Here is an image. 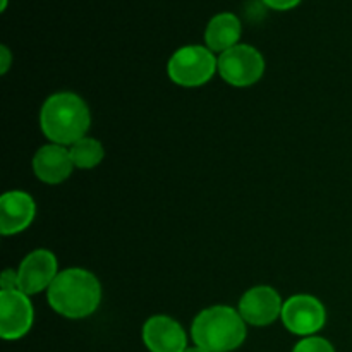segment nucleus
<instances>
[{
	"instance_id": "f257e3e1",
	"label": "nucleus",
	"mask_w": 352,
	"mask_h": 352,
	"mask_svg": "<svg viewBox=\"0 0 352 352\" xmlns=\"http://www.w3.org/2000/svg\"><path fill=\"white\" fill-rule=\"evenodd\" d=\"M102 296V284L93 272L72 267L58 272L47 291V301L64 318L85 320L100 308Z\"/></svg>"
},
{
	"instance_id": "f03ea898",
	"label": "nucleus",
	"mask_w": 352,
	"mask_h": 352,
	"mask_svg": "<svg viewBox=\"0 0 352 352\" xmlns=\"http://www.w3.org/2000/svg\"><path fill=\"white\" fill-rule=\"evenodd\" d=\"M91 127L89 107L78 93H52L40 109V129L48 143L71 146L88 136Z\"/></svg>"
},
{
	"instance_id": "7ed1b4c3",
	"label": "nucleus",
	"mask_w": 352,
	"mask_h": 352,
	"mask_svg": "<svg viewBox=\"0 0 352 352\" xmlns=\"http://www.w3.org/2000/svg\"><path fill=\"white\" fill-rule=\"evenodd\" d=\"M248 337V323L237 308L215 305L201 309L191 323L195 346L210 352H232L239 349Z\"/></svg>"
},
{
	"instance_id": "20e7f679",
	"label": "nucleus",
	"mask_w": 352,
	"mask_h": 352,
	"mask_svg": "<svg viewBox=\"0 0 352 352\" xmlns=\"http://www.w3.org/2000/svg\"><path fill=\"white\" fill-rule=\"evenodd\" d=\"M167 74L174 85L199 88L219 74V55L206 45H184L168 58Z\"/></svg>"
},
{
	"instance_id": "39448f33",
	"label": "nucleus",
	"mask_w": 352,
	"mask_h": 352,
	"mask_svg": "<svg viewBox=\"0 0 352 352\" xmlns=\"http://www.w3.org/2000/svg\"><path fill=\"white\" fill-rule=\"evenodd\" d=\"M265 57L253 45L239 43L219 55V76L234 88H250L265 74Z\"/></svg>"
},
{
	"instance_id": "423d86ee",
	"label": "nucleus",
	"mask_w": 352,
	"mask_h": 352,
	"mask_svg": "<svg viewBox=\"0 0 352 352\" xmlns=\"http://www.w3.org/2000/svg\"><path fill=\"white\" fill-rule=\"evenodd\" d=\"M282 323L298 337L318 336L327 323V308L311 294H294L284 301Z\"/></svg>"
},
{
	"instance_id": "0eeeda50",
	"label": "nucleus",
	"mask_w": 352,
	"mask_h": 352,
	"mask_svg": "<svg viewBox=\"0 0 352 352\" xmlns=\"http://www.w3.org/2000/svg\"><path fill=\"white\" fill-rule=\"evenodd\" d=\"M58 272L60 268L57 256L50 250H33L21 260L19 267L16 268L17 289L30 298L40 292H47L57 278Z\"/></svg>"
},
{
	"instance_id": "6e6552de",
	"label": "nucleus",
	"mask_w": 352,
	"mask_h": 352,
	"mask_svg": "<svg viewBox=\"0 0 352 352\" xmlns=\"http://www.w3.org/2000/svg\"><path fill=\"white\" fill-rule=\"evenodd\" d=\"M34 323V308L31 298L19 289L0 291V337L3 340L23 339Z\"/></svg>"
},
{
	"instance_id": "1a4fd4ad",
	"label": "nucleus",
	"mask_w": 352,
	"mask_h": 352,
	"mask_svg": "<svg viewBox=\"0 0 352 352\" xmlns=\"http://www.w3.org/2000/svg\"><path fill=\"white\" fill-rule=\"evenodd\" d=\"M284 299L272 285H254L239 299L237 311L251 327H268L282 316Z\"/></svg>"
},
{
	"instance_id": "9d476101",
	"label": "nucleus",
	"mask_w": 352,
	"mask_h": 352,
	"mask_svg": "<svg viewBox=\"0 0 352 352\" xmlns=\"http://www.w3.org/2000/svg\"><path fill=\"white\" fill-rule=\"evenodd\" d=\"M141 339L150 352H186L188 333L181 323L168 315H153L144 322Z\"/></svg>"
},
{
	"instance_id": "9b49d317",
	"label": "nucleus",
	"mask_w": 352,
	"mask_h": 352,
	"mask_svg": "<svg viewBox=\"0 0 352 352\" xmlns=\"http://www.w3.org/2000/svg\"><path fill=\"white\" fill-rule=\"evenodd\" d=\"M31 167L38 181L48 186L65 182L76 168L69 148L55 143H47L38 148L36 153L33 155Z\"/></svg>"
},
{
	"instance_id": "f8f14e48",
	"label": "nucleus",
	"mask_w": 352,
	"mask_h": 352,
	"mask_svg": "<svg viewBox=\"0 0 352 352\" xmlns=\"http://www.w3.org/2000/svg\"><path fill=\"white\" fill-rule=\"evenodd\" d=\"M36 217V203L33 196L21 189L6 191L0 198V234L17 236L33 223Z\"/></svg>"
},
{
	"instance_id": "ddd939ff",
	"label": "nucleus",
	"mask_w": 352,
	"mask_h": 352,
	"mask_svg": "<svg viewBox=\"0 0 352 352\" xmlns=\"http://www.w3.org/2000/svg\"><path fill=\"white\" fill-rule=\"evenodd\" d=\"M241 34H243V24L236 14H215L205 28V45L213 54L220 55L239 45Z\"/></svg>"
},
{
	"instance_id": "4468645a",
	"label": "nucleus",
	"mask_w": 352,
	"mask_h": 352,
	"mask_svg": "<svg viewBox=\"0 0 352 352\" xmlns=\"http://www.w3.org/2000/svg\"><path fill=\"white\" fill-rule=\"evenodd\" d=\"M69 153H71L72 164L78 170H91L103 162L105 148H103L102 141H98L96 138L85 136L69 146Z\"/></svg>"
},
{
	"instance_id": "2eb2a0df",
	"label": "nucleus",
	"mask_w": 352,
	"mask_h": 352,
	"mask_svg": "<svg viewBox=\"0 0 352 352\" xmlns=\"http://www.w3.org/2000/svg\"><path fill=\"white\" fill-rule=\"evenodd\" d=\"M292 352H337L333 344L329 339L320 336H311V337H302L294 347Z\"/></svg>"
},
{
	"instance_id": "dca6fc26",
	"label": "nucleus",
	"mask_w": 352,
	"mask_h": 352,
	"mask_svg": "<svg viewBox=\"0 0 352 352\" xmlns=\"http://www.w3.org/2000/svg\"><path fill=\"white\" fill-rule=\"evenodd\" d=\"M17 289V274L16 270H3L0 275V291H12Z\"/></svg>"
},
{
	"instance_id": "f3484780",
	"label": "nucleus",
	"mask_w": 352,
	"mask_h": 352,
	"mask_svg": "<svg viewBox=\"0 0 352 352\" xmlns=\"http://www.w3.org/2000/svg\"><path fill=\"white\" fill-rule=\"evenodd\" d=\"M268 9L274 10H291L301 3V0H261Z\"/></svg>"
},
{
	"instance_id": "a211bd4d",
	"label": "nucleus",
	"mask_w": 352,
	"mask_h": 352,
	"mask_svg": "<svg viewBox=\"0 0 352 352\" xmlns=\"http://www.w3.org/2000/svg\"><path fill=\"white\" fill-rule=\"evenodd\" d=\"M12 52L9 50L7 45H2L0 47V74H7V71L12 65Z\"/></svg>"
},
{
	"instance_id": "6ab92c4d",
	"label": "nucleus",
	"mask_w": 352,
	"mask_h": 352,
	"mask_svg": "<svg viewBox=\"0 0 352 352\" xmlns=\"http://www.w3.org/2000/svg\"><path fill=\"white\" fill-rule=\"evenodd\" d=\"M186 352H210V351H206V349H203V347L195 346V344H192V346H189L188 349H186Z\"/></svg>"
},
{
	"instance_id": "aec40b11",
	"label": "nucleus",
	"mask_w": 352,
	"mask_h": 352,
	"mask_svg": "<svg viewBox=\"0 0 352 352\" xmlns=\"http://www.w3.org/2000/svg\"><path fill=\"white\" fill-rule=\"evenodd\" d=\"M7 3H9V0H2V3H0V10H6L7 9Z\"/></svg>"
}]
</instances>
